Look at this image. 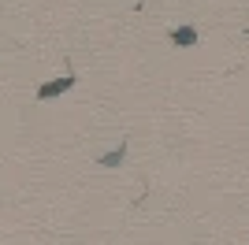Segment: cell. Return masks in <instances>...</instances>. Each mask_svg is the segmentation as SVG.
Masks as SVG:
<instances>
[{
    "label": "cell",
    "mask_w": 249,
    "mask_h": 245,
    "mask_svg": "<svg viewBox=\"0 0 249 245\" xmlns=\"http://www.w3.org/2000/svg\"><path fill=\"white\" fill-rule=\"evenodd\" d=\"M71 86H74V74H63V78H56V82H45L41 89H37V97H41V101H52V97L67 93Z\"/></svg>",
    "instance_id": "1"
},
{
    "label": "cell",
    "mask_w": 249,
    "mask_h": 245,
    "mask_svg": "<svg viewBox=\"0 0 249 245\" xmlns=\"http://www.w3.org/2000/svg\"><path fill=\"white\" fill-rule=\"evenodd\" d=\"M171 41H175V45H186V49H194V45H197V30H194V26H175V30H171Z\"/></svg>",
    "instance_id": "2"
},
{
    "label": "cell",
    "mask_w": 249,
    "mask_h": 245,
    "mask_svg": "<svg viewBox=\"0 0 249 245\" xmlns=\"http://www.w3.org/2000/svg\"><path fill=\"white\" fill-rule=\"evenodd\" d=\"M123 160H126V141H119V145L112 149V153H108V156H101L97 163H101V167H119Z\"/></svg>",
    "instance_id": "3"
}]
</instances>
